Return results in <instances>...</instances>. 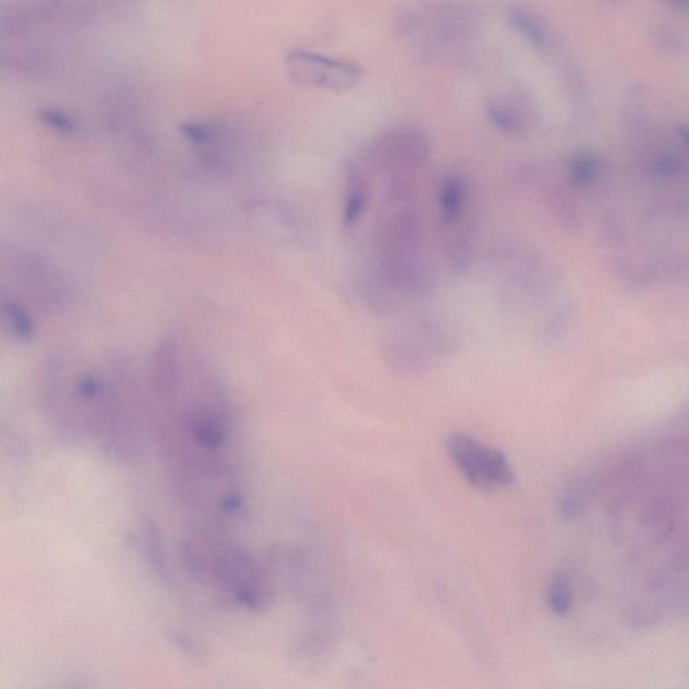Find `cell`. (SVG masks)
I'll return each mask as SVG.
<instances>
[{
	"mask_svg": "<svg viewBox=\"0 0 689 689\" xmlns=\"http://www.w3.org/2000/svg\"><path fill=\"white\" fill-rule=\"evenodd\" d=\"M393 26L427 60L447 61L473 40L480 17L466 3L437 0L399 11Z\"/></svg>",
	"mask_w": 689,
	"mask_h": 689,
	"instance_id": "obj_4",
	"label": "cell"
},
{
	"mask_svg": "<svg viewBox=\"0 0 689 689\" xmlns=\"http://www.w3.org/2000/svg\"><path fill=\"white\" fill-rule=\"evenodd\" d=\"M486 115L493 126L504 134H521L527 127V114L517 97L500 96L490 99L486 105Z\"/></svg>",
	"mask_w": 689,
	"mask_h": 689,
	"instance_id": "obj_9",
	"label": "cell"
},
{
	"mask_svg": "<svg viewBox=\"0 0 689 689\" xmlns=\"http://www.w3.org/2000/svg\"><path fill=\"white\" fill-rule=\"evenodd\" d=\"M284 68L295 84L336 92L356 88L365 76L364 69L357 62L302 49L287 54Z\"/></svg>",
	"mask_w": 689,
	"mask_h": 689,
	"instance_id": "obj_6",
	"label": "cell"
},
{
	"mask_svg": "<svg viewBox=\"0 0 689 689\" xmlns=\"http://www.w3.org/2000/svg\"><path fill=\"white\" fill-rule=\"evenodd\" d=\"M367 169L358 158L349 162L346 169L344 193V225L353 228L367 212L371 200V186L367 177Z\"/></svg>",
	"mask_w": 689,
	"mask_h": 689,
	"instance_id": "obj_8",
	"label": "cell"
},
{
	"mask_svg": "<svg viewBox=\"0 0 689 689\" xmlns=\"http://www.w3.org/2000/svg\"><path fill=\"white\" fill-rule=\"evenodd\" d=\"M41 119L44 120L48 126L56 128L57 131L75 132L77 130L76 120L64 111L45 110L42 111Z\"/></svg>",
	"mask_w": 689,
	"mask_h": 689,
	"instance_id": "obj_13",
	"label": "cell"
},
{
	"mask_svg": "<svg viewBox=\"0 0 689 689\" xmlns=\"http://www.w3.org/2000/svg\"><path fill=\"white\" fill-rule=\"evenodd\" d=\"M681 138L685 140L689 144V126L681 128Z\"/></svg>",
	"mask_w": 689,
	"mask_h": 689,
	"instance_id": "obj_14",
	"label": "cell"
},
{
	"mask_svg": "<svg viewBox=\"0 0 689 689\" xmlns=\"http://www.w3.org/2000/svg\"><path fill=\"white\" fill-rule=\"evenodd\" d=\"M509 22L517 33L531 42L536 48H546L550 35L544 22L531 10L523 6H513L509 10Z\"/></svg>",
	"mask_w": 689,
	"mask_h": 689,
	"instance_id": "obj_10",
	"label": "cell"
},
{
	"mask_svg": "<svg viewBox=\"0 0 689 689\" xmlns=\"http://www.w3.org/2000/svg\"><path fill=\"white\" fill-rule=\"evenodd\" d=\"M46 418L65 442L122 463L138 461L150 431L149 388L116 361L68 362L42 389Z\"/></svg>",
	"mask_w": 689,
	"mask_h": 689,
	"instance_id": "obj_2",
	"label": "cell"
},
{
	"mask_svg": "<svg viewBox=\"0 0 689 689\" xmlns=\"http://www.w3.org/2000/svg\"><path fill=\"white\" fill-rule=\"evenodd\" d=\"M150 431L182 505L200 527L225 529L247 498L240 430L223 380L181 341H166L149 379Z\"/></svg>",
	"mask_w": 689,
	"mask_h": 689,
	"instance_id": "obj_1",
	"label": "cell"
},
{
	"mask_svg": "<svg viewBox=\"0 0 689 689\" xmlns=\"http://www.w3.org/2000/svg\"><path fill=\"white\" fill-rule=\"evenodd\" d=\"M182 560L197 582L229 605L259 613L274 602V587L262 564L224 529L198 527L182 543Z\"/></svg>",
	"mask_w": 689,
	"mask_h": 689,
	"instance_id": "obj_3",
	"label": "cell"
},
{
	"mask_svg": "<svg viewBox=\"0 0 689 689\" xmlns=\"http://www.w3.org/2000/svg\"><path fill=\"white\" fill-rule=\"evenodd\" d=\"M547 605L556 617L570 615L574 606V591L566 575L560 574L552 578L547 590Z\"/></svg>",
	"mask_w": 689,
	"mask_h": 689,
	"instance_id": "obj_11",
	"label": "cell"
},
{
	"mask_svg": "<svg viewBox=\"0 0 689 689\" xmlns=\"http://www.w3.org/2000/svg\"><path fill=\"white\" fill-rule=\"evenodd\" d=\"M598 158L591 153H578L572 155L568 162V177L575 186H587L593 184L598 177Z\"/></svg>",
	"mask_w": 689,
	"mask_h": 689,
	"instance_id": "obj_12",
	"label": "cell"
},
{
	"mask_svg": "<svg viewBox=\"0 0 689 689\" xmlns=\"http://www.w3.org/2000/svg\"><path fill=\"white\" fill-rule=\"evenodd\" d=\"M439 220L446 235V248L470 245L467 214L470 209V190L465 178L447 174L439 182L437 190Z\"/></svg>",
	"mask_w": 689,
	"mask_h": 689,
	"instance_id": "obj_7",
	"label": "cell"
},
{
	"mask_svg": "<svg viewBox=\"0 0 689 689\" xmlns=\"http://www.w3.org/2000/svg\"><path fill=\"white\" fill-rule=\"evenodd\" d=\"M447 451L462 476L478 489L494 492L515 482V469L508 457L471 435L462 432L451 435Z\"/></svg>",
	"mask_w": 689,
	"mask_h": 689,
	"instance_id": "obj_5",
	"label": "cell"
}]
</instances>
